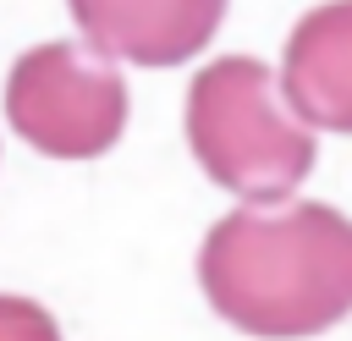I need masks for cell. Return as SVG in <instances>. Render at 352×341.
<instances>
[{
    "label": "cell",
    "mask_w": 352,
    "mask_h": 341,
    "mask_svg": "<svg viewBox=\"0 0 352 341\" xmlns=\"http://www.w3.org/2000/svg\"><path fill=\"white\" fill-rule=\"evenodd\" d=\"M209 308L258 341H308L352 308V226L330 204L248 198L198 248Z\"/></svg>",
    "instance_id": "6da1fadb"
},
{
    "label": "cell",
    "mask_w": 352,
    "mask_h": 341,
    "mask_svg": "<svg viewBox=\"0 0 352 341\" xmlns=\"http://www.w3.org/2000/svg\"><path fill=\"white\" fill-rule=\"evenodd\" d=\"M187 143L204 176L236 198H286L319 160L314 132L275 99V77L253 55H220L192 77Z\"/></svg>",
    "instance_id": "7a4b0ae2"
},
{
    "label": "cell",
    "mask_w": 352,
    "mask_h": 341,
    "mask_svg": "<svg viewBox=\"0 0 352 341\" xmlns=\"http://www.w3.org/2000/svg\"><path fill=\"white\" fill-rule=\"evenodd\" d=\"M6 121L50 160H99L126 132L121 72L72 38L33 44L6 77Z\"/></svg>",
    "instance_id": "3957f363"
},
{
    "label": "cell",
    "mask_w": 352,
    "mask_h": 341,
    "mask_svg": "<svg viewBox=\"0 0 352 341\" xmlns=\"http://www.w3.org/2000/svg\"><path fill=\"white\" fill-rule=\"evenodd\" d=\"M88 50L132 66H176L209 50L226 0H66Z\"/></svg>",
    "instance_id": "277c9868"
},
{
    "label": "cell",
    "mask_w": 352,
    "mask_h": 341,
    "mask_svg": "<svg viewBox=\"0 0 352 341\" xmlns=\"http://www.w3.org/2000/svg\"><path fill=\"white\" fill-rule=\"evenodd\" d=\"M280 88L302 126H352V0H324L292 28Z\"/></svg>",
    "instance_id": "5b68a950"
},
{
    "label": "cell",
    "mask_w": 352,
    "mask_h": 341,
    "mask_svg": "<svg viewBox=\"0 0 352 341\" xmlns=\"http://www.w3.org/2000/svg\"><path fill=\"white\" fill-rule=\"evenodd\" d=\"M0 341H60V324L33 297H0Z\"/></svg>",
    "instance_id": "8992f818"
}]
</instances>
